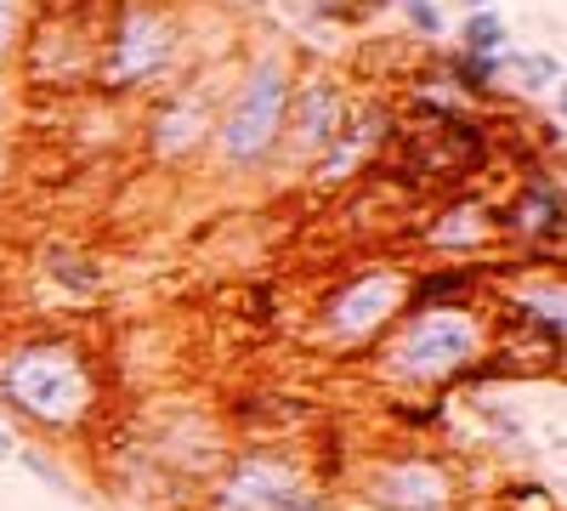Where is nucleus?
<instances>
[{
  "mask_svg": "<svg viewBox=\"0 0 567 511\" xmlns=\"http://www.w3.org/2000/svg\"><path fill=\"white\" fill-rule=\"evenodd\" d=\"M307 478L296 460H284L272 449H245L233 467L216 478L205 511H284L290 494H301Z\"/></svg>",
  "mask_w": 567,
  "mask_h": 511,
  "instance_id": "0eeeda50",
  "label": "nucleus"
},
{
  "mask_svg": "<svg viewBox=\"0 0 567 511\" xmlns=\"http://www.w3.org/2000/svg\"><path fill=\"white\" fill-rule=\"evenodd\" d=\"M561 182L556 176H539L534 188L523 194V205H516V227H523V234H534V239H561Z\"/></svg>",
  "mask_w": 567,
  "mask_h": 511,
  "instance_id": "9b49d317",
  "label": "nucleus"
},
{
  "mask_svg": "<svg viewBox=\"0 0 567 511\" xmlns=\"http://www.w3.org/2000/svg\"><path fill=\"white\" fill-rule=\"evenodd\" d=\"M290 69L278 58L250 63V74L239 80V91L227 98V109L210 125V143L221 154L227 171H256L278 154V136H284V109H290Z\"/></svg>",
  "mask_w": 567,
  "mask_h": 511,
  "instance_id": "7ed1b4c3",
  "label": "nucleus"
},
{
  "mask_svg": "<svg viewBox=\"0 0 567 511\" xmlns=\"http://www.w3.org/2000/svg\"><path fill=\"white\" fill-rule=\"evenodd\" d=\"M182 58V18L159 0H131L120 7L109 40H103V85L109 91H142L176 69Z\"/></svg>",
  "mask_w": 567,
  "mask_h": 511,
  "instance_id": "20e7f679",
  "label": "nucleus"
},
{
  "mask_svg": "<svg viewBox=\"0 0 567 511\" xmlns=\"http://www.w3.org/2000/svg\"><path fill=\"white\" fill-rule=\"evenodd\" d=\"M12 460H18V467H23L29 478H40V483H52L58 494H69V472H63V467H58V460L45 454V449H29V443H18V454H12Z\"/></svg>",
  "mask_w": 567,
  "mask_h": 511,
  "instance_id": "f3484780",
  "label": "nucleus"
},
{
  "mask_svg": "<svg viewBox=\"0 0 567 511\" xmlns=\"http://www.w3.org/2000/svg\"><path fill=\"white\" fill-rule=\"evenodd\" d=\"M505 18L499 12H477V18H471L465 23V45H460V52H471V58H499L505 52Z\"/></svg>",
  "mask_w": 567,
  "mask_h": 511,
  "instance_id": "2eb2a0df",
  "label": "nucleus"
},
{
  "mask_svg": "<svg viewBox=\"0 0 567 511\" xmlns=\"http://www.w3.org/2000/svg\"><path fill=\"white\" fill-rule=\"evenodd\" d=\"M18 454V438H12V427H0V460H12Z\"/></svg>",
  "mask_w": 567,
  "mask_h": 511,
  "instance_id": "aec40b11",
  "label": "nucleus"
},
{
  "mask_svg": "<svg viewBox=\"0 0 567 511\" xmlns=\"http://www.w3.org/2000/svg\"><path fill=\"white\" fill-rule=\"evenodd\" d=\"M23 45V0H0V63Z\"/></svg>",
  "mask_w": 567,
  "mask_h": 511,
  "instance_id": "6ab92c4d",
  "label": "nucleus"
},
{
  "mask_svg": "<svg viewBox=\"0 0 567 511\" xmlns=\"http://www.w3.org/2000/svg\"><path fill=\"white\" fill-rule=\"evenodd\" d=\"M392 7L414 23V34H443V7L437 0H392Z\"/></svg>",
  "mask_w": 567,
  "mask_h": 511,
  "instance_id": "a211bd4d",
  "label": "nucleus"
},
{
  "mask_svg": "<svg viewBox=\"0 0 567 511\" xmlns=\"http://www.w3.org/2000/svg\"><path fill=\"white\" fill-rule=\"evenodd\" d=\"M477 290V273L449 267V273H425L420 285H409L403 313H432V307H465V296Z\"/></svg>",
  "mask_w": 567,
  "mask_h": 511,
  "instance_id": "f8f14e48",
  "label": "nucleus"
},
{
  "mask_svg": "<svg viewBox=\"0 0 567 511\" xmlns=\"http://www.w3.org/2000/svg\"><path fill=\"white\" fill-rule=\"evenodd\" d=\"M386 125H392L386 109H347L341 136H336V143H329V154L318 160V182H347V171H358V165L369 160V149L386 136Z\"/></svg>",
  "mask_w": 567,
  "mask_h": 511,
  "instance_id": "9d476101",
  "label": "nucleus"
},
{
  "mask_svg": "<svg viewBox=\"0 0 567 511\" xmlns=\"http://www.w3.org/2000/svg\"><path fill=\"white\" fill-rule=\"evenodd\" d=\"M210 125H216V109H210L205 91H182V98H171L154 114L148 149H154V160H187L210 143Z\"/></svg>",
  "mask_w": 567,
  "mask_h": 511,
  "instance_id": "1a4fd4ad",
  "label": "nucleus"
},
{
  "mask_svg": "<svg viewBox=\"0 0 567 511\" xmlns=\"http://www.w3.org/2000/svg\"><path fill=\"white\" fill-rule=\"evenodd\" d=\"M0 171H7V149H0Z\"/></svg>",
  "mask_w": 567,
  "mask_h": 511,
  "instance_id": "5701e85b",
  "label": "nucleus"
},
{
  "mask_svg": "<svg viewBox=\"0 0 567 511\" xmlns=\"http://www.w3.org/2000/svg\"><path fill=\"white\" fill-rule=\"evenodd\" d=\"M403 296H409V278L392 273V267H369L358 278H347V285L323 302V330L336 341H369L381 336L392 318H403Z\"/></svg>",
  "mask_w": 567,
  "mask_h": 511,
  "instance_id": "423d86ee",
  "label": "nucleus"
},
{
  "mask_svg": "<svg viewBox=\"0 0 567 511\" xmlns=\"http://www.w3.org/2000/svg\"><path fill=\"white\" fill-rule=\"evenodd\" d=\"M363 7H392V0H363Z\"/></svg>",
  "mask_w": 567,
  "mask_h": 511,
  "instance_id": "4be33fe9",
  "label": "nucleus"
},
{
  "mask_svg": "<svg viewBox=\"0 0 567 511\" xmlns=\"http://www.w3.org/2000/svg\"><path fill=\"white\" fill-rule=\"evenodd\" d=\"M488 234H494V216L477 211V205H460V211L437 216V227L425 239H432V245H483Z\"/></svg>",
  "mask_w": 567,
  "mask_h": 511,
  "instance_id": "4468645a",
  "label": "nucleus"
},
{
  "mask_svg": "<svg viewBox=\"0 0 567 511\" xmlns=\"http://www.w3.org/2000/svg\"><path fill=\"white\" fill-rule=\"evenodd\" d=\"M374 511H454V472L443 460H425V454H403V460H381L374 478L363 483Z\"/></svg>",
  "mask_w": 567,
  "mask_h": 511,
  "instance_id": "6e6552de",
  "label": "nucleus"
},
{
  "mask_svg": "<svg viewBox=\"0 0 567 511\" xmlns=\"http://www.w3.org/2000/svg\"><path fill=\"white\" fill-rule=\"evenodd\" d=\"M347 109H352V98H347V85H341L336 74H307V80H296V85H290V109H284L278 149L290 154L296 165L323 160L329 143H336L341 125H347Z\"/></svg>",
  "mask_w": 567,
  "mask_h": 511,
  "instance_id": "39448f33",
  "label": "nucleus"
},
{
  "mask_svg": "<svg viewBox=\"0 0 567 511\" xmlns=\"http://www.w3.org/2000/svg\"><path fill=\"white\" fill-rule=\"evenodd\" d=\"M0 403H12V415L45 432H74L97 409V369L74 341H18L0 358Z\"/></svg>",
  "mask_w": 567,
  "mask_h": 511,
  "instance_id": "f257e3e1",
  "label": "nucleus"
},
{
  "mask_svg": "<svg viewBox=\"0 0 567 511\" xmlns=\"http://www.w3.org/2000/svg\"><path fill=\"white\" fill-rule=\"evenodd\" d=\"M483 352V324L471 307H432L403 313L381 347V369L403 387H449Z\"/></svg>",
  "mask_w": 567,
  "mask_h": 511,
  "instance_id": "f03ea898",
  "label": "nucleus"
},
{
  "mask_svg": "<svg viewBox=\"0 0 567 511\" xmlns=\"http://www.w3.org/2000/svg\"><path fill=\"white\" fill-rule=\"evenodd\" d=\"M449 74H454L460 91H471V98H488V91H494V58L454 52V58H449Z\"/></svg>",
  "mask_w": 567,
  "mask_h": 511,
  "instance_id": "dca6fc26",
  "label": "nucleus"
},
{
  "mask_svg": "<svg viewBox=\"0 0 567 511\" xmlns=\"http://www.w3.org/2000/svg\"><path fill=\"white\" fill-rule=\"evenodd\" d=\"M45 273H52L58 285L80 290V296H91V290L103 285V267L91 262L85 251H74V245H52V251H45Z\"/></svg>",
  "mask_w": 567,
  "mask_h": 511,
  "instance_id": "ddd939ff",
  "label": "nucleus"
},
{
  "mask_svg": "<svg viewBox=\"0 0 567 511\" xmlns=\"http://www.w3.org/2000/svg\"><path fill=\"white\" fill-rule=\"evenodd\" d=\"M460 7H471V12H488V0H460Z\"/></svg>",
  "mask_w": 567,
  "mask_h": 511,
  "instance_id": "412c9836",
  "label": "nucleus"
}]
</instances>
